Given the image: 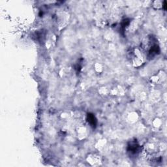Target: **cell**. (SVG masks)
<instances>
[{
	"mask_svg": "<svg viewBox=\"0 0 167 167\" xmlns=\"http://www.w3.org/2000/svg\"><path fill=\"white\" fill-rule=\"evenodd\" d=\"M128 152L132 155H136L139 152V145L135 142H131L128 146Z\"/></svg>",
	"mask_w": 167,
	"mask_h": 167,
	"instance_id": "1",
	"label": "cell"
},
{
	"mask_svg": "<svg viewBox=\"0 0 167 167\" xmlns=\"http://www.w3.org/2000/svg\"><path fill=\"white\" fill-rule=\"evenodd\" d=\"M88 122L90 123V125L93 127H95L97 125V120L95 116L91 114H89L88 115Z\"/></svg>",
	"mask_w": 167,
	"mask_h": 167,
	"instance_id": "2",
	"label": "cell"
}]
</instances>
